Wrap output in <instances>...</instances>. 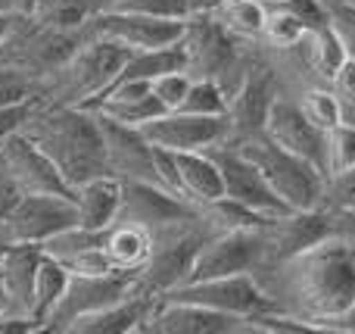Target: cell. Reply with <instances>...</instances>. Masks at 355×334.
<instances>
[{
  "label": "cell",
  "mask_w": 355,
  "mask_h": 334,
  "mask_svg": "<svg viewBox=\"0 0 355 334\" xmlns=\"http://www.w3.org/2000/svg\"><path fill=\"white\" fill-rule=\"evenodd\" d=\"M256 278L284 312L331 334V322L355 303V244L331 235Z\"/></svg>",
  "instance_id": "6da1fadb"
},
{
  "label": "cell",
  "mask_w": 355,
  "mask_h": 334,
  "mask_svg": "<svg viewBox=\"0 0 355 334\" xmlns=\"http://www.w3.org/2000/svg\"><path fill=\"white\" fill-rule=\"evenodd\" d=\"M19 131L53 162L72 191L97 175H110L103 128L94 110L35 100Z\"/></svg>",
  "instance_id": "7a4b0ae2"
},
{
  "label": "cell",
  "mask_w": 355,
  "mask_h": 334,
  "mask_svg": "<svg viewBox=\"0 0 355 334\" xmlns=\"http://www.w3.org/2000/svg\"><path fill=\"white\" fill-rule=\"evenodd\" d=\"M131 50L106 37H85L53 72L37 81V103L91 106L116 81Z\"/></svg>",
  "instance_id": "3957f363"
},
{
  "label": "cell",
  "mask_w": 355,
  "mask_h": 334,
  "mask_svg": "<svg viewBox=\"0 0 355 334\" xmlns=\"http://www.w3.org/2000/svg\"><path fill=\"white\" fill-rule=\"evenodd\" d=\"M184 53H187V75L190 78H212L221 85V91L231 94L243 81L259 44H243L234 37L212 12L190 16L184 25Z\"/></svg>",
  "instance_id": "277c9868"
},
{
  "label": "cell",
  "mask_w": 355,
  "mask_h": 334,
  "mask_svg": "<svg viewBox=\"0 0 355 334\" xmlns=\"http://www.w3.org/2000/svg\"><path fill=\"white\" fill-rule=\"evenodd\" d=\"M212 235H215V228L209 225V219L202 212H193V216L175 219V222L153 228L150 231V237H153L150 260L137 272L141 291L159 297V294L178 287L181 281H187L196 253H200L202 244Z\"/></svg>",
  "instance_id": "5b68a950"
},
{
  "label": "cell",
  "mask_w": 355,
  "mask_h": 334,
  "mask_svg": "<svg viewBox=\"0 0 355 334\" xmlns=\"http://www.w3.org/2000/svg\"><path fill=\"white\" fill-rule=\"evenodd\" d=\"M246 160L256 162V169L265 175L271 191L290 206V210H318L324 200V181L327 175L315 162L284 150L268 135H252L243 141H231Z\"/></svg>",
  "instance_id": "8992f818"
},
{
  "label": "cell",
  "mask_w": 355,
  "mask_h": 334,
  "mask_svg": "<svg viewBox=\"0 0 355 334\" xmlns=\"http://www.w3.org/2000/svg\"><path fill=\"white\" fill-rule=\"evenodd\" d=\"M85 41V31H56L47 25L25 16H12L10 31L0 41V66L16 69L41 81L47 72H53L78 44Z\"/></svg>",
  "instance_id": "52a82bcc"
},
{
  "label": "cell",
  "mask_w": 355,
  "mask_h": 334,
  "mask_svg": "<svg viewBox=\"0 0 355 334\" xmlns=\"http://www.w3.org/2000/svg\"><path fill=\"white\" fill-rule=\"evenodd\" d=\"M162 300H184V303H200L209 310L227 312V316L240 319H256L262 312L281 310L275 300L268 297L259 278L252 272L240 275H225V278H202V281H184V285L172 287V291L159 294Z\"/></svg>",
  "instance_id": "ba28073f"
},
{
  "label": "cell",
  "mask_w": 355,
  "mask_h": 334,
  "mask_svg": "<svg viewBox=\"0 0 355 334\" xmlns=\"http://www.w3.org/2000/svg\"><path fill=\"white\" fill-rule=\"evenodd\" d=\"M265 256H268L265 225L262 228H225V231H215V235L202 244L200 253H196L187 281L225 278V275H240V272L256 275L259 269L265 266Z\"/></svg>",
  "instance_id": "9c48e42d"
},
{
  "label": "cell",
  "mask_w": 355,
  "mask_h": 334,
  "mask_svg": "<svg viewBox=\"0 0 355 334\" xmlns=\"http://www.w3.org/2000/svg\"><path fill=\"white\" fill-rule=\"evenodd\" d=\"M281 91V75L277 66L271 62V56L262 47H256L250 69H246L243 81L237 85V91L227 100V122H231V135L225 144L231 141H243V137L262 135L265 131V119H268L271 100Z\"/></svg>",
  "instance_id": "30bf717a"
},
{
  "label": "cell",
  "mask_w": 355,
  "mask_h": 334,
  "mask_svg": "<svg viewBox=\"0 0 355 334\" xmlns=\"http://www.w3.org/2000/svg\"><path fill=\"white\" fill-rule=\"evenodd\" d=\"M141 291L137 275L131 272H103V275H69V285L62 291V297L56 300V306L50 310L44 331L66 334L69 325L75 319L97 312L103 306L116 303V300L128 297V294Z\"/></svg>",
  "instance_id": "8fae6325"
},
{
  "label": "cell",
  "mask_w": 355,
  "mask_h": 334,
  "mask_svg": "<svg viewBox=\"0 0 355 334\" xmlns=\"http://www.w3.org/2000/svg\"><path fill=\"white\" fill-rule=\"evenodd\" d=\"M78 225L75 197L60 194H19L16 206L0 225V235L10 244H44L56 231Z\"/></svg>",
  "instance_id": "7c38bea8"
},
{
  "label": "cell",
  "mask_w": 355,
  "mask_h": 334,
  "mask_svg": "<svg viewBox=\"0 0 355 334\" xmlns=\"http://www.w3.org/2000/svg\"><path fill=\"white\" fill-rule=\"evenodd\" d=\"M184 25L175 19H153L144 12L128 10H97L91 22L85 25V37H106L128 50H150V47H168L184 37Z\"/></svg>",
  "instance_id": "4fadbf2b"
},
{
  "label": "cell",
  "mask_w": 355,
  "mask_h": 334,
  "mask_svg": "<svg viewBox=\"0 0 355 334\" xmlns=\"http://www.w3.org/2000/svg\"><path fill=\"white\" fill-rule=\"evenodd\" d=\"M0 175L16 187L19 194H60L75 197V191L62 181L56 166L22 135L12 131L0 141Z\"/></svg>",
  "instance_id": "5bb4252c"
},
{
  "label": "cell",
  "mask_w": 355,
  "mask_h": 334,
  "mask_svg": "<svg viewBox=\"0 0 355 334\" xmlns=\"http://www.w3.org/2000/svg\"><path fill=\"white\" fill-rule=\"evenodd\" d=\"M141 131L156 147L187 153V150H209L225 144L231 135V122L227 116H193V112L172 110L144 122Z\"/></svg>",
  "instance_id": "9a60e30c"
},
{
  "label": "cell",
  "mask_w": 355,
  "mask_h": 334,
  "mask_svg": "<svg viewBox=\"0 0 355 334\" xmlns=\"http://www.w3.org/2000/svg\"><path fill=\"white\" fill-rule=\"evenodd\" d=\"M209 153L215 156L221 169V181H225V197L237 200V203L250 206V210L262 212L268 219H277L284 212H293L265 181V175L256 169V162L246 160L237 147L231 144H218V147H209Z\"/></svg>",
  "instance_id": "2e32d148"
},
{
  "label": "cell",
  "mask_w": 355,
  "mask_h": 334,
  "mask_svg": "<svg viewBox=\"0 0 355 334\" xmlns=\"http://www.w3.org/2000/svg\"><path fill=\"white\" fill-rule=\"evenodd\" d=\"M97 119L106 144V172L119 181H156L159 185L153 166V144L144 137V131L135 125L116 122L103 112H97Z\"/></svg>",
  "instance_id": "e0dca14e"
},
{
  "label": "cell",
  "mask_w": 355,
  "mask_h": 334,
  "mask_svg": "<svg viewBox=\"0 0 355 334\" xmlns=\"http://www.w3.org/2000/svg\"><path fill=\"white\" fill-rule=\"evenodd\" d=\"M265 135L275 144H281L284 150L315 162L324 172V135L327 131H321L318 125L309 122V116L300 110V103L290 94H284V87L271 100L268 119H265Z\"/></svg>",
  "instance_id": "ac0fdd59"
},
{
  "label": "cell",
  "mask_w": 355,
  "mask_h": 334,
  "mask_svg": "<svg viewBox=\"0 0 355 334\" xmlns=\"http://www.w3.org/2000/svg\"><path fill=\"white\" fill-rule=\"evenodd\" d=\"M141 334H246V319L184 300H156Z\"/></svg>",
  "instance_id": "d6986e66"
},
{
  "label": "cell",
  "mask_w": 355,
  "mask_h": 334,
  "mask_svg": "<svg viewBox=\"0 0 355 334\" xmlns=\"http://www.w3.org/2000/svg\"><path fill=\"white\" fill-rule=\"evenodd\" d=\"M193 212H200L193 203H187L156 181H122V203H119L116 222H135L153 231L175 219L193 216Z\"/></svg>",
  "instance_id": "ffe728a7"
},
{
  "label": "cell",
  "mask_w": 355,
  "mask_h": 334,
  "mask_svg": "<svg viewBox=\"0 0 355 334\" xmlns=\"http://www.w3.org/2000/svg\"><path fill=\"white\" fill-rule=\"evenodd\" d=\"M156 300H159L156 294L135 291L128 297L116 300V303L103 306V310L75 319L66 334H141L144 322L153 312Z\"/></svg>",
  "instance_id": "44dd1931"
},
{
  "label": "cell",
  "mask_w": 355,
  "mask_h": 334,
  "mask_svg": "<svg viewBox=\"0 0 355 334\" xmlns=\"http://www.w3.org/2000/svg\"><path fill=\"white\" fill-rule=\"evenodd\" d=\"M37 262H41V244H10V250L0 260V281L10 300V312L16 316L31 319Z\"/></svg>",
  "instance_id": "7402d4cb"
},
{
  "label": "cell",
  "mask_w": 355,
  "mask_h": 334,
  "mask_svg": "<svg viewBox=\"0 0 355 334\" xmlns=\"http://www.w3.org/2000/svg\"><path fill=\"white\" fill-rule=\"evenodd\" d=\"M346 53H349V47H346L343 35L337 31L334 22L306 31L300 47L290 50V56H296L302 72H309V81H321V85L331 81V75L340 69V62L346 60Z\"/></svg>",
  "instance_id": "603a6c76"
},
{
  "label": "cell",
  "mask_w": 355,
  "mask_h": 334,
  "mask_svg": "<svg viewBox=\"0 0 355 334\" xmlns=\"http://www.w3.org/2000/svg\"><path fill=\"white\" fill-rule=\"evenodd\" d=\"M178 175H181V197L193 203L196 210L225 197L221 169L209 150H187L178 153Z\"/></svg>",
  "instance_id": "cb8c5ba5"
},
{
  "label": "cell",
  "mask_w": 355,
  "mask_h": 334,
  "mask_svg": "<svg viewBox=\"0 0 355 334\" xmlns=\"http://www.w3.org/2000/svg\"><path fill=\"white\" fill-rule=\"evenodd\" d=\"M119 203H122V181L112 175H97L75 187V206H78V225L103 231L116 222Z\"/></svg>",
  "instance_id": "d4e9b609"
},
{
  "label": "cell",
  "mask_w": 355,
  "mask_h": 334,
  "mask_svg": "<svg viewBox=\"0 0 355 334\" xmlns=\"http://www.w3.org/2000/svg\"><path fill=\"white\" fill-rule=\"evenodd\" d=\"M150 247H153V237H150V228H144V225L112 222L110 228H103V253L116 272L137 275L144 269V262L150 260Z\"/></svg>",
  "instance_id": "484cf974"
},
{
  "label": "cell",
  "mask_w": 355,
  "mask_h": 334,
  "mask_svg": "<svg viewBox=\"0 0 355 334\" xmlns=\"http://www.w3.org/2000/svg\"><path fill=\"white\" fill-rule=\"evenodd\" d=\"M184 69L187 72V53H184V44H168V47H150V50H131L128 62L122 66V72L116 75L119 78H144L153 81L166 72H178Z\"/></svg>",
  "instance_id": "4316f807"
},
{
  "label": "cell",
  "mask_w": 355,
  "mask_h": 334,
  "mask_svg": "<svg viewBox=\"0 0 355 334\" xmlns=\"http://www.w3.org/2000/svg\"><path fill=\"white\" fill-rule=\"evenodd\" d=\"M306 31L309 28L293 16V10H287L284 3H271V6H265V28H262L259 47L271 56L290 53V50H296L302 44Z\"/></svg>",
  "instance_id": "83f0119b"
},
{
  "label": "cell",
  "mask_w": 355,
  "mask_h": 334,
  "mask_svg": "<svg viewBox=\"0 0 355 334\" xmlns=\"http://www.w3.org/2000/svg\"><path fill=\"white\" fill-rule=\"evenodd\" d=\"M66 285H69V269L41 250V262H37V275H35V303H31V319L37 322V331H44V322H47L50 310L56 306V300L62 297Z\"/></svg>",
  "instance_id": "f1b7e54d"
},
{
  "label": "cell",
  "mask_w": 355,
  "mask_h": 334,
  "mask_svg": "<svg viewBox=\"0 0 355 334\" xmlns=\"http://www.w3.org/2000/svg\"><path fill=\"white\" fill-rule=\"evenodd\" d=\"M94 12H97L94 0H35L28 16L56 31H85Z\"/></svg>",
  "instance_id": "f546056e"
},
{
  "label": "cell",
  "mask_w": 355,
  "mask_h": 334,
  "mask_svg": "<svg viewBox=\"0 0 355 334\" xmlns=\"http://www.w3.org/2000/svg\"><path fill=\"white\" fill-rule=\"evenodd\" d=\"M234 37H240L243 44H259L265 28V3L259 0H227L212 12Z\"/></svg>",
  "instance_id": "4dcf8cb0"
},
{
  "label": "cell",
  "mask_w": 355,
  "mask_h": 334,
  "mask_svg": "<svg viewBox=\"0 0 355 334\" xmlns=\"http://www.w3.org/2000/svg\"><path fill=\"white\" fill-rule=\"evenodd\" d=\"M293 100L300 103V110L309 116V122L318 125L321 131H331L334 125L343 122V106H340L337 94L331 91V85H321V81L300 85V91H296Z\"/></svg>",
  "instance_id": "1f68e13d"
},
{
  "label": "cell",
  "mask_w": 355,
  "mask_h": 334,
  "mask_svg": "<svg viewBox=\"0 0 355 334\" xmlns=\"http://www.w3.org/2000/svg\"><path fill=\"white\" fill-rule=\"evenodd\" d=\"M355 166V122L343 119L324 135V175H337Z\"/></svg>",
  "instance_id": "d6a6232c"
},
{
  "label": "cell",
  "mask_w": 355,
  "mask_h": 334,
  "mask_svg": "<svg viewBox=\"0 0 355 334\" xmlns=\"http://www.w3.org/2000/svg\"><path fill=\"white\" fill-rule=\"evenodd\" d=\"M181 112H193V116H227V94L221 91L218 81L212 78H193L184 103L178 106Z\"/></svg>",
  "instance_id": "836d02e7"
},
{
  "label": "cell",
  "mask_w": 355,
  "mask_h": 334,
  "mask_svg": "<svg viewBox=\"0 0 355 334\" xmlns=\"http://www.w3.org/2000/svg\"><path fill=\"white\" fill-rule=\"evenodd\" d=\"M37 97V81L25 72L0 66V110L3 106H19V103H31Z\"/></svg>",
  "instance_id": "e575fe53"
},
{
  "label": "cell",
  "mask_w": 355,
  "mask_h": 334,
  "mask_svg": "<svg viewBox=\"0 0 355 334\" xmlns=\"http://www.w3.org/2000/svg\"><path fill=\"white\" fill-rule=\"evenodd\" d=\"M116 10L144 12L153 19H175V22H187L190 19V0H119Z\"/></svg>",
  "instance_id": "d590c367"
},
{
  "label": "cell",
  "mask_w": 355,
  "mask_h": 334,
  "mask_svg": "<svg viewBox=\"0 0 355 334\" xmlns=\"http://www.w3.org/2000/svg\"><path fill=\"white\" fill-rule=\"evenodd\" d=\"M321 206L324 210H355V166L346 172L327 175Z\"/></svg>",
  "instance_id": "8d00e7d4"
},
{
  "label": "cell",
  "mask_w": 355,
  "mask_h": 334,
  "mask_svg": "<svg viewBox=\"0 0 355 334\" xmlns=\"http://www.w3.org/2000/svg\"><path fill=\"white\" fill-rule=\"evenodd\" d=\"M331 91L337 94L340 106H343V119H352L355 116V53L349 50L346 60L340 62V69L331 75Z\"/></svg>",
  "instance_id": "74e56055"
},
{
  "label": "cell",
  "mask_w": 355,
  "mask_h": 334,
  "mask_svg": "<svg viewBox=\"0 0 355 334\" xmlns=\"http://www.w3.org/2000/svg\"><path fill=\"white\" fill-rule=\"evenodd\" d=\"M190 81L193 78H190L184 69L153 78V94L159 97V103L166 106V112H172V110H178V106L184 103V97H187V91H190Z\"/></svg>",
  "instance_id": "f35d334b"
},
{
  "label": "cell",
  "mask_w": 355,
  "mask_h": 334,
  "mask_svg": "<svg viewBox=\"0 0 355 334\" xmlns=\"http://www.w3.org/2000/svg\"><path fill=\"white\" fill-rule=\"evenodd\" d=\"M327 6H331V22L343 35L346 47L355 53V3H349V0H331Z\"/></svg>",
  "instance_id": "ab89813d"
},
{
  "label": "cell",
  "mask_w": 355,
  "mask_h": 334,
  "mask_svg": "<svg viewBox=\"0 0 355 334\" xmlns=\"http://www.w3.org/2000/svg\"><path fill=\"white\" fill-rule=\"evenodd\" d=\"M35 103V100H31ZM31 103H19V106H3L0 110V141H3L6 135H12V131H19V125L25 122V116H28Z\"/></svg>",
  "instance_id": "60d3db41"
},
{
  "label": "cell",
  "mask_w": 355,
  "mask_h": 334,
  "mask_svg": "<svg viewBox=\"0 0 355 334\" xmlns=\"http://www.w3.org/2000/svg\"><path fill=\"white\" fill-rule=\"evenodd\" d=\"M37 331V322L28 316H16V312H0V334H31Z\"/></svg>",
  "instance_id": "b9f144b4"
},
{
  "label": "cell",
  "mask_w": 355,
  "mask_h": 334,
  "mask_svg": "<svg viewBox=\"0 0 355 334\" xmlns=\"http://www.w3.org/2000/svg\"><path fill=\"white\" fill-rule=\"evenodd\" d=\"M331 212V228L334 235L346 237L355 244V210H327Z\"/></svg>",
  "instance_id": "7bdbcfd3"
},
{
  "label": "cell",
  "mask_w": 355,
  "mask_h": 334,
  "mask_svg": "<svg viewBox=\"0 0 355 334\" xmlns=\"http://www.w3.org/2000/svg\"><path fill=\"white\" fill-rule=\"evenodd\" d=\"M16 200H19V191L3 178V175H0V225H3V219L10 216V210L16 206ZM0 237H3V235H0Z\"/></svg>",
  "instance_id": "ee69618b"
},
{
  "label": "cell",
  "mask_w": 355,
  "mask_h": 334,
  "mask_svg": "<svg viewBox=\"0 0 355 334\" xmlns=\"http://www.w3.org/2000/svg\"><path fill=\"white\" fill-rule=\"evenodd\" d=\"M35 0H0V12H10V16H25L31 12Z\"/></svg>",
  "instance_id": "f6af8a7d"
},
{
  "label": "cell",
  "mask_w": 355,
  "mask_h": 334,
  "mask_svg": "<svg viewBox=\"0 0 355 334\" xmlns=\"http://www.w3.org/2000/svg\"><path fill=\"white\" fill-rule=\"evenodd\" d=\"M227 0H190V16H202V12H215Z\"/></svg>",
  "instance_id": "bcb514c9"
},
{
  "label": "cell",
  "mask_w": 355,
  "mask_h": 334,
  "mask_svg": "<svg viewBox=\"0 0 355 334\" xmlns=\"http://www.w3.org/2000/svg\"><path fill=\"white\" fill-rule=\"evenodd\" d=\"M10 25H12V16L10 12H0V41H3V35L10 31Z\"/></svg>",
  "instance_id": "7dc6e473"
},
{
  "label": "cell",
  "mask_w": 355,
  "mask_h": 334,
  "mask_svg": "<svg viewBox=\"0 0 355 334\" xmlns=\"http://www.w3.org/2000/svg\"><path fill=\"white\" fill-rule=\"evenodd\" d=\"M10 310V300H6V291H3V281H0V312Z\"/></svg>",
  "instance_id": "c3c4849f"
},
{
  "label": "cell",
  "mask_w": 355,
  "mask_h": 334,
  "mask_svg": "<svg viewBox=\"0 0 355 334\" xmlns=\"http://www.w3.org/2000/svg\"><path fill=\"white\" fill-rule=\"evenodd\" d=\"M6 250H10V241H6V237H0V260H3Z\"/></svg>",
  "instance_id": "681fc988"
},
{
  "label": "cell",
  "mask_w": 355,
  "mask_h": 334,
  "mask_svg": "<svg viewBox=\"0 0 355 334\" xmlns=\"http://www.w3.org/2000/svg\"><path fill=\"white\" fill-rule=\"evenodd\" d=\"M259 3H265V6H271V3H284V0H259Z\"/></svg>",
  "instance_id": "f907efd6"
},
{
  "label": "cell",
  "mask_w": 355,
  "mask_h": 334,
  "mask_svg": "<svg viewBox=\"0 0 355 334\" xmlns=\"http://www.w3.org/2000/svg\"><path fill=\"white\" fill-rule=\"evenodd\" d=\"M94 3H97V10H100V0H94Z\"/></svg>",
  "instance_id": "816d5d0a"
},
{
  "label": "cell",
  "mask_w": 355,
  "mask_h": 334,
  "mask_svg": "<svg viewBox=\"0 0 355 334\" xmlns=\"http://www.w3.org/2000/svg\"><path fill=\"white\" fill-rule=\"evenodd\" d=\"M349 122H355V116H352V119H349Z\"/></svg>",
  "instance_id": "f5cc1de1"
},
{
  "label": "cell",
  "mask_w": 355,
  "mask_h": 334,
  "mask_svg": "<svg viewBox=\"0 0 355 334\" xmlns=\"http://www.w3.org/2000/svg\"><path fill=\"white\" fill-rule=\"evenodd\" d=\"M327 3H331V0H327Z\"/></svg>",
  "instance_id": "db71d44e"
}]
</instances>
